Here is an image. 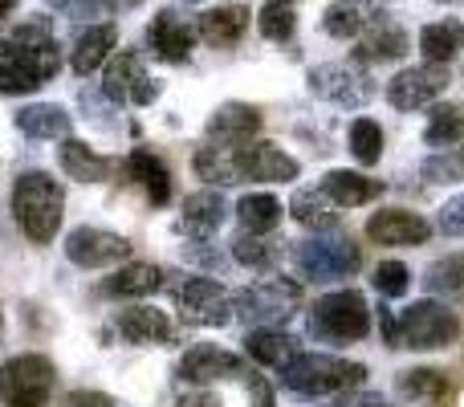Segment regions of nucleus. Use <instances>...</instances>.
<instances>
[{
	"mask_svg": "<svg viewBox=\"0 0 464 407\" xmlns=\"http://www.w3.org/2000/svg\"><path fill=\"white\" fill-rule=\"evenodd\" d=\"M176 302H179L184 322H192V326H225V322H232V314H237L228 302V294H225V286L212 277L179 281Z\"/></svg>",
	"mask_w": 464,
	"mask_h": 407,
	"instance_id": "obj_10",
	"label": "nucleus"
},
{
	"mask_svg": "<svg viewBox=\"0 0 464 407\" xmlns=\"http://www.w3.org/2000/svg\"><path fill=\"white\" fill-rule=\"evenodd\" d=\"M114 41H119V29H114V24H90V29L78 37V45H73V73H78V78H90L98 65L111 62Z\"/></svg>",
	"mask_w": 464,
	"mask_h": 407,
	"instance_id": "obj_24",
	"label": "nucleus"
},
{
	"mask_svg": "<svg viewBox=\"0 0 464 407\" xmlns=\"http://www.w3.org/2000/svg\"><path fill=\"white\" fill-rule=\"evenodd\" d=\"M256 24H261V33L269 41H289V37H294L297 16H294V8H289V5H265L261 16H256Z\"/></svg>",
	"mask_w": 464,
	"mask_h": 407,
	"instance_id": "obj_40",
	"label": "nucleus"
},
{
	"mask_svg": "<svg viewBox=\"0 0 464 407\" xmlns=\"http://www.w3.org/2000/svg\"><path fill=\"white\" fill-rule=\"evenodd\" d=\"M444 90H449V65L424 62V65H408V70H400L387 82V102L395 111H420V106L436 102Z\"/></svg>",
	"mask_w": 464,
	"mask_h": 407,
	"instance_id": "obj_9",
	"label": "nucleus"
},
{
	"mask_svg": "<svg viewBox=\"0 0 464 407\" xmlns=\"http://www.w3.org/2000/svg\"><path fill=\"white\" fill-rule=\"evenodd\" d=\"M176 407H220V395L217 392H184L176 400Z\"/></svg>",
	"mask_w": 464,
	"mask_h": 407,
	"instance_id": "obj_45",
	"label": "nucleus"
},
{
	"mask_svg": "<svg viewBox=\"0 0 464 407\" xmlns=\"http://www.w3.org/2000/svg\"><path fill=\"white\" fill-rule=\"evenodd\" d=\"M127 171H130V179H139V184L147 188L151 204H168L171 200V171L163 168V160H155L151 151H130Z\"/></svg>",
	"mask_w": 464,
	"mask_h": 407,
	"instance_id": "obj_33",
	"label": "nucleus"
},
{
	"mask_svg": "<svg viewBox=\"0 0 464 407\" xmlns=\"http://www.w3.org/2000/svg\"><path fill=\"white\" fill-rule=\"evenodd\" d=\"M65 188L45 171H24L13 184V216L33 245H49L62 228Z\"/></svg>",
	"mask_w": 464,
	"mask_h": 407,
	"instance_id": "obj_1",
	"label": "nucleus"
},
{
	"mask_svg": "<svg viewBox=\"0 0 464 407\" xmlns=\"http://www.w3.org/2000/svg\"><path fill=\"white\" fill-rule=\"evenodd\" d=\"M245 351H248V359H253V363H261V367H277V371H285L289 363L302 354V351H297V338L294 334L273 330V326L253 330V334L245 338Z\"/></svg>",
	"mask_w": 464,
	"mask_h": 407,
	"instance_id": "obj_20",
	"label": "nucleus"
},
{
	"mask_svg": "<svg viewBox=\"0 0 464 407\" xmlns=\"http://www.w3.org/2000/svg\"><path fill=\"white\" fill-rule=\"evenodd\" d=\"M70 407H114V400L106 392H73Z\"/></svg>",
	"mask_w": 464,
	"mask_h": 407,
	"instance_id": "obj_46",
	"label": "nucleus"
},
{
	"mask_svg": "<svg viewBox=\"0 0 464 407\" xmlns=\"http://www.w3.org/2000/svg\"><path fill=\"white\" fill-rule=\"evenodd\" d=\"M424 289L428 294H440V297L460 294L464 289V253H449V257H440V261L428 265Z\"/></svg>",
	"mask_w": 464,
	"mask_h": 407,
	"instance_id": "obj_37",
	"label": "nucleus"
},
{
	"mask_svg": "<svg viewBox=\"0 0 464 407\" xmlns=\"http://www.w3.org/2000/svg\"><path fill=\"white\" fill-rule=\"evenodd\" d=\"M188 257H192V261H200V265H212V269H220V253L217 248H188Z\"/></svg>",
	"mask_w": 464,
	"mask_h": 407,
	"instance_id": "obj_48",
	"label": "nucleus"
},
{
	"mask_svg": "<svg viewBox=\"0 0 464 407\" xmlns=\"http://www.w3.org/2000/svg\"><path fill=\"white\" fill-rule=\"evenodd\" d=\"M281 212H285V208H281L277 196H269V192H253L237 204V220L248 237H265V232H273L281 224Z\"/></svg>",
	"mask_w": 464,
	"mask_h": 407,
	"instance_id": "obj_32",
	"label": "nucleus"
},
{
	"mask_svg": "<svg viewBox=\"0 0 464 407\" xmlns=\"http://www.w3.org/2000/svg\"><path fill=\"white\" fill-rule=\"evenodd\" d=\"M147 82L143 73V62H139V53H130V49H122V53H114L111 62H106V78H102V94L114 98V102H130L135 98V90Z\"/></svg>",
	"mask_w": 464,
	"mask_h": 407,
	"instance_id": "obj_25",
	"label": "nucleus"
},
{
	"mask_svg": "<svg viewBox=\"0 0 464 407\" xmlns=\"http://www.w3.org/2000/svg\"><path fill=\"white\" fill-rule=\"evenodd\" d=\"M367 379V367L362 363H343L334 354H318V351H302L285 371H281V383L294 395H334L346 392V387H359Z\"/></svg>",
	"mask_w": 464,
	"mask_h": 407,
	"instance_id": "obj_3",
	"label": "nucleus"
},
{
	"mask_svg": "<svg viewBox=\"0 0 464 407\" xmlns=\"http://www.w3.org/2000/svg\"><path fill=\"white\" fill-rule=\"evenodd\" d=\"M192 45H196V29L176 8H163L151 21V29H147V49H151L155 57H163V62H188Z\"/></svg>",
	"mask_w": 464,
	"mask_h": 407,
	"instance_id": "obj_15",
	"label": "nucleus"
},
{
	"mask_svg": "<svg viewBox=\"0 0 464 407\" xmlns=\"http://www.w3.org/2000/svg\"><path fill=\"white\" fill-rule=\"evenodd\" d=\"M395 322H400V346H411V351H440L460 334L457 314L440 302H416Z\"/></svg>",
	"mask_w": 464,
	"mask_h": 407,
	"instance_id": "obj_6",
	"label": "nucleus"
},
{
	"mask_svg": "<svg viewBox=\"0 0 464 407\" xmlns=\"http://www.w3.org/2000/svg\"><path fill=\"white\" fill-rule=\"evenodd\" d=\"M16 127H21V135H29V139H65L70 135V114H65V106H57V102H37V106H24V111L16 114Z\"/></svg>",
	"mask_w": 464,
	"mask_h": 407,
	"instance_id": "obj_30",
	"label": "nucleus"
},
{
	"mask_svg": "<svg viewBox=\"0 0 464 407\" xmlns=\"http://www.w3.org/2000/svg\"><path fill=\"white\" fill-rule=\"evenodd\" d=\"M351 407H392V403H387L383 395H362V400H354Z\"/></svg>",
	"mask_w": 464,
	"mask_h": 407,
	"instance_id": "obj_49",
	"label": "nucleus"
},
{
	"mask_svg": "<svg viewBox=\"0 0 464 407\" xmlns=\"http://www.w3.org/2000/svg\"><path fill=\"white\" fill-rule=\"evenodd\" d=\"M155 98H160V82H151V78H147L143 86L135 90V98H130V102H135V106H147V102H155Z\"/></svg>",
	"mask_w": 464,
	"mask_h": 407,
	"instance_id": "obj_47",
	"label": "nucleus"
},
{
	"mask_svg": "<svg viewBox=\"0 0 464 407\" xmlns=\"http://www.w3.org/2000/svg\"><path fill=\"white\" fill-rule=\"evenodd\" d=\"M289 212H294L297 224H305V228H314V232H330L338 224L334 204L322 196V188H314V192H294V200H289Z\"/></svg>",
	"mask_w": 464,
	"mask_h": 407,
	"instance_id": "obj_34",
	"label": "nucleus"
},
{
	"mask_svg": "<svg viewBox=\"0 0 464 407\" xmlns=\"http://www.w3.org/2000/svg\"><path fill=\"white\" fill-rule=\"evenodd\" d=\"M163 289V269L160 265H147V261H135V265H122L111 281H106V294L114 297H147Z\"/></svg>",
	"mask_w": 464,
	"mask_h": 407,
	"instance_id": "obj_31",
	"label": "nucleus"
},
{
	"mask_svg": "<svg viewBox=\"0 0 464 407\" xmlns=\"http://www.w3.org/2000/svg\"><path fill=\"white\" fill-rule=\"evenodd\" d=\"M192 168H196V176L208 179V184H217V188L240 184L237 147H228V143H208V147H200V151H196V160H192Z\"/></svg>",
	"mask_w": 464,
	"mask_h": 407,
	"instance_id": "obj_28",
	"label": "nucleus"
},
{
	"mask_svg": "<svg viewBox=\"0 0 464 407\" xmlns=\"http://www.w3.org/2000/svg\"><path fill=\"white\" fill-rule=\"evenodd\" d=\"M371 281H375V289L383 297H403L411 286V273H408V265H400V261H383Z\"/></svg>",
	"mask_w": 464,
	"mask_h": 407,
	"instance_id": "obj_42",
	"label": "nucleus"
},
{
	"mask_svg": "<svg viewBox=\"0 0 464 407\" xmlns=\"http://www.w3.org/2000/svg\"><path fill=\"white\" fill-rule=\"evenodd\" d=\"M400 392L408 400H428V395H440L444 392V375L432 367H411V371H400Z\"/></svg>",
	"mask_w": 464,
	"mask_h": 407,
	"instance_id": "obj_39",
	"label": "nucleus"
},
{
	"mask_svg": "<svg viewBox=\"0 0 464 407\" xmlns=\"http://www.w3.org/2000/svg\"><path fill=\"white\" fill-rule=\"evenodd\" d=\"M188 5H200V0H188Z\"/></svg>",
	"mask_w": 464,
	"mask_h": 407,
	"instance_id": "obj_55",
	"label": "nucleus"
},
{
	"mask_svg": "<svg viewBox=\"0 0 464 407\" xmlns=\"http://www.w3.org/2000/svg\"><path fill=\"white\" fill-rule=\"evenodd\" d=\"M428 220L420 212H408V208H383L367 220V237L375 245H424L428 240Z\"/></svg>",
	"mask_w": 464,
	"mask_h": 407,
	"instance_id": "obj_16",
	"label": "nucleus"
},
{
	"mask_svg": "<svg viewBox=\"0 0 464 407\" xmlns=\"http://www.w3.org/2000/svg\"><path fill=\"white\" fill-rule=\"evenodd\" d=\"M62 171L70 179H78V184H98V179L111 176V160L98 155L94 147L82 143V139H65L62 143Z\"/></svg>",
	"mask_w": 464,
	"mask_h": 407,
	"instance_id": "obj_26",
	"label": "nucleus"
},
{
	"mask_svg": "<svg viewBox=\"0 0 464 407\" xmlns=\"http://www.w3.org/2000/svg\"><path fill=\"white\" fill-rule=\"evenodd\" d=\"M408 49H411L408 33H403L392 16H375V21L367 24V37H362V45H359V57L362 62H400Z\"/></svg>",
	"mask_w": 464,
	"mask_h": 407,
	"instance_id": "obj_19",
	"label": "nucleus"
},
{
	"mask_svg": "<svg viewBox=\"0 0 464 407\" xmlns=\"http://www.w3.org/2000/svg\"><path fill=\"white\" fill-rule=\"evenodd\" d=\"M379 192H383V184H379V179H367L362 171H326V179H322V196H326L334 208L371 204Z\"/></svg>",
	"mask_w": 464,
	"mask_h": 407,
	"instance_id": "obj_21",
	"label": "nucleus"
},
{
	"mask_svg": "<svg viewBox=\"0 0 464 407\" xmlns=\"http://www.w3.org/2000/svg\"><path fill=\"white\" fill-rule=\"evenodd\" d=\"M237 160H240V179H256V184H289V179H297V160L273 143L237 147Z\"/></svg>",
	"mask_w": 464,
	"mask_h": 407,
	"instance_id": "obj_13",
	"label": "nucleus"
},
{
	"mask_svg": "<svg viewBox=\"0 0 464 407\" xmlns=\"http://www.w3.org/2000/svg\"><path fill=\"white\" fill-rule=\"evenodd\" d=\"M0 334H5V318H0Z\"/></svg>",
	"mask_w": 464,
	"mask_h": 407,
	"instance_id": "obj_53",
	"label": "nucleus"
},
{
	"mask_svg": "<svg viewBox=\"0 0 464 407\" xmlns=\"http://www.w3.org/2000/svg\"><path fill=\"white\" fill-rule=\"evenodd\" d=\"M232 257H237L240 265H248V269H269V265H273V257H277V253H273V245H269V240H261V237H248V232H245V237H237V240H232Z\"/></svg>",
	"mask_w": 464,
	"mask_h": 407,
	"instance_id": "obj_41",
	"label": "nucleus"
},
{
	"mask_svg": "<svg viewBox=\"0 0 464 407\" xmlns=\"http://www.w3.org/2000/svg\"><path fill=\"white\" fill-rule=\"evenodd\" d=\"M440 228L449 232V237H464V196H452V200L440 208Z\"/></svg>",
	"mask_w": 464,
	"mask_h": 407,
	"instance_id": "obj_43",
	"label": "nucleus"
},
{
	"mask_svg": "<svg viewBox=\"0 0 464 407\" xmlns=\"http://www.w3.org/2000/svg\"><path fill=\"white\" fill-rule=\"evenodd\" d=\"M65 257L82 269H106V265L130 257V240L106 228H73L65 237Z\"/></svg>",
	"mask_w": 464,
	"mask_h": 407,
	"instance_id": "obj_12",
	"label": "nucleus"
},
{
	"mask_svg": "<svg viewBox=\"0 0 464 407\" xmlns=\"http://www.w3.org/2000/svg\"><path fill=\"white\" fill-rule=\"evenodd\" d=\"M13 5H16V0H0V21L8 16V8H13Z\"/></svg>",
	"mask_w": 464,
	"mask_h": 407,
	"instance_id": "obj_51",
	"label": "nucleus"
},
{
	"mask_svg": "<svg viewBox=\"0 0 464 407\" xmlns=\"http://www.w3.org/2000/svg\"><path fill=\"white\" fill-rule=\"evenodd\" d=\"M225 220H228V204L217 188H200L179 208V228L192 232V237H212Z\"/></svg>",
	"mask_w": 464,
	"mask_h": 407,
	"instance_id": "obj_17",
	"label": "nucleus"
},
{
	"mask_svg": "<svg viewBox=\"0 0 464 407\" xmlns=\"http://www.w3.org/2000/svg\"><path fill=\"white\" fill-rule=\"evenodd\" d=\"M346 143H351V155L362 168L383 160V127L375 119H354L351 131H346Z\"/></svg>",
	"mask_w": 464,
	"mask_h": 407,
	"instance_id": "obj_36",
	"label": "nucleus"
},
{
	"mask_svg": "<svg viewBox=\"0 0 464 407\" xmlns=\"http://www.w3.org/2000/svg\"><path fill=\"white\" fill-rule=\"evenodd\" d=\"M310 330L322 343H334V346L359 343L371 330V310H367V302H362V294L338 289V294L318 297V305H314V314H310Z\"/></svg>",
	"mask_w": 464,
	"mask_h": 407,
	"instance_id": "obj_4",
	"label": "nucleus"
},
{
	"mask_svg": "<svg viewBox=\"0 0 464 407\" xmlns=\"http://www.w3.org/2000/svg\"><path fill=\"white\" fill-rule=\"evenodd\" d=\"M375 21V5L371 0H338V5L326 8V16H322V29L330 33V37H359V33H367V24Z\"/></svg>",
	"mask_w": 464,
	"mask_h": 407,
	"instance_id": "obj_29",
	"label": "nucleus"
},
{
	"mask_svg": "<svg viewBox=\"0 0 464 407\" xmlns=\"http://www.w3.org/2000/svg\"><path fill=\"white\" fill-rule=\"evenodd\" d=\"M248 8L245 5H220V8H208V13L200 16V24H196V33H200L208 45H237L240 37H245L248 29Z\"/></svg>",
	"mask_w": 464,
	"mask_h": 407,
	"instance_id": "obj_23",
	"label": "nucleus"
},
{
	"mask_svg": "<svg viewBox=\"0 0 464 407\" xmlns=\"http://www.w3.org/2000/svg\"><path fill=\"white\" fill-rule=\"evenodd\" d=\"M297 302H302V286H294V281H261V286H248L232 302V310L261 330L273 326V322H285Z\"/></svg>",
	"mask_w": 464,
	"mask_h": 407,
	"instance_id": "obj_8",
	"label": "nucleus"
},
{
	"mask_svg": "<svg viewBox=\"0 0 464 407\" xmlns=\"http://www.w3.org/2000/svg\"><path fill=\"white\" fill-rule=\"evenodd\" d=\"M237 375H245L240 354L220 351V346H212V343L192 346V351L179 359V379H188V383H217V379H237Z\"/></svg>",
	"mask_w": 464,
	"mask_h": 407,
	"instance_id": "obj_14",
	"label": "nucleus"
},
{
	"mask_svg": "<svg viewBox=\"0 0 464 407\" xmlns=\"http://www.w3.org/2000/svg\"><path fill=\"white\" fill-rule=\"evenodd\" d=\"M424 143L436 147V151H449V147L464 143V114L457 111V106H436V111L428 114Z\"/></svg>",
	"mask_w": 464,
	"mask_h": 407,
	"instance_id": "obj_35",
	"label": "nucleus"
},
{
	"mask_svg": "<svg viewBox=\"0 0 464 407\" xmlns=\"http://www.w3.org/2000/svg\"><path fill=\"white\" fill-rule=\"evenodd\" d=\"M294 265L305 281H343L359 269V248L343 237H314L294 248Z\"/></svg>",
	"mask_w": 464,
	"mask_h": 407,
	"instance_id": "obj_7",
	"label": "nucleus"
},
{
	"mask_svg": "<svg viewBox=\"0 0 464 407\" xmlns=\"http://www.w3.org/2000/svg\"><path fill=\"white\" fill-rule=\"evenodd\" d=\"M33 407H49V403H33Z\"/></svg>",
	"mask_w": 464,
	"mask_h": 407,
	"instance_id": "obj_54",
	"label": "nucleus"
},
{
	"mask_svg": "<svg viewBox=\"0 0 464 407\" xmlns=\"http://www.w3.org/2000/svg\"><path fill=\"white\" fill-rule=\"evenodd\" d=\"M464 49V21H432L420 29V53L424 62L449 65Z\"/></svg>",
	"mask_w": 464,
	"mask_h": 407,
	"instance_id": "obj_27",
	"label": "nucleus"
},
{
	"mask_svg": "<svg viewBox=\"0 0 464 407\" xmlns=\"http://www.w3.org/2000/svg\"><path fill=\"white\" fill-rule=\"evenodd\" d=\"M245 379H248V400H253V407H273L269 379H265V375H248V371H245Z\"/></svg>",
	"mask_w": 464,
	"mask_h": 407,
	"instance_id": "obj_44",
	"label": "nucleus"
},
{
	"mask_svg": "<svg viewBox=\"0 0 464 407\" xmlns=\"http://www.w3.org/2000/svg\"><path fill=\"white\" fill-rule=\"evenodd\" d=\"M111 5H119V8H135V5H143V0H111Z\"/></svg>",
	"mask_w": 464,
	"mask_h": 407,
	"instance_id": "obj_50",
	"label": "nucleus"
},
{
	"mask_svg": "<svg viewBox=\"0 0 464 407\" xmlns=\"http://www.w3.org/2000/svg\"><path fill=\"white\" fill-rule=\"evenodd\" d=\"M53 379V363L45 354H16V359L0 363V400L8 407L49 403Z\"/></svg>",
	"mask_w": 464,
	"mask_h": 407,
	"instance_id": "obj_5",
	"label": "nucleus"
},
{
	"mask_svg": "<svg viewBox=\"0 0 464 407\" xmlns=\"http://www.w3.org/2000/svg\"><path fill=\"white\" fill-rule=\"evenodd\" d=\"M57 70L62 49L53 41H0V94H33Z\"/></svg>",
	"mask_w": 464,
	"mask_h": 407,
	"instance_id": "obj_2",
	"label": "nucleus"
},
{
	"mask_svg": "<svg viewBox=\"0 0 464 407\" xmlns=\"http://www.w3.org/2000/svg\"><path fill=\"white\" fill-rule=\"evenodd\" d=\"M420 176L428 184H464V147H449V151H436L420 163Z\"/></svg>",
	"mask_w": 464,
	"mask_h": 407,
	"instance_id": "obj_38",
	"label": "nucleus"
},
{
	"mask_svg": "<svg viewBox=\"0 0 464 407\" xmlns=\"http://www.w3.org/2000/svg\"><path fill=\"white\" fill-rule=\"evenodd\" d=\"M261 131V114H256V106H245V102H225L217 114L208 119V139L212 143H245L248 135H256Z\"/></svg>",
	"mask_w": 464,
	"mask_h": 407,
	"instance_id": "obj_18",
	"label": "nucleus"
},
{
	"mask_svg": "<svg viewBox=\"0 0 464 407\" xmlns=\"http://www.w3.org/2000/svg\"><path fill=\"white\" fill-rule=\"evenodd\" d=\"M310 90L334 106H362L371 94H375L367 73H362L359 65H346V62H330V65L310 70Z\"/></svg>",
	"mask_w": 464,
	"mask_h": 407,
	"instance_id": "obj_11",
	"label": "nucleus"
},
{
	"mask_svg": "<svg viewBox=\"0 0 464 407\" xmlns=\"http://www.w3.org/2000/svg\"><path fill=\"white\" fill-rule=\"evenodd\" d=\"M269 5H294V0H269Z\"/></svg>",
	"mask_w": 464,
	"mask_h": 407,
	"instance_id": "obj_52",
	"label": "nucleus"
},
{
	"mask_svg": "<svg viewBox=\"0 0 464 407\" xmlns=\"http://www.w3.org/2000/svg\"><path fill=\"white\" fill-rule=\"evenodd\" d=\"M119 334L127 343H171V318L155 305H130L119 314Z\"/></svg>",
	"mask_w": 464,
	"mask_h": 407,
	"instance_id": "obj_22",
	"label": "nucleus"
}]
</instances>
